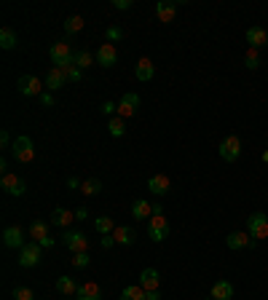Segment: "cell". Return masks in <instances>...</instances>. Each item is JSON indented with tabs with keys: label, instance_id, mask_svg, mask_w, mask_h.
I'll return each instance as SVG.
<instances>
[{
	"label": "cell",
	"instance_id": "obj_1",
	"mask_svg": "<svg viewBox=\"0 0 268 300\" xmlns=\"http://www.w3.org/2000/svg\"><path fill=\"white\" fill-rule=\"evenodd\" d=\"M11 153H14V158L22 161V164H30L35 158V148H32V139L30 137H16L14 145H11Z\"/></svg>",
	"mask_w": 268,
	"mask_h": 300
},
{
	"label": "cell",
	"instance_id": "obj_2",
	"mask_svg": "<svg viewBox=\"0 0 268 300\" xmlns=\"http://www.w3.org/2000/svg\"><path fill=\"white\" fill-rule=\"evenodd\" d=\"M40 244L38 242H30V244H25L19 249V266L22 268H35L40 263Z\"/></svg>",
	"mask_w": 268,
	"mask_h": 300
},
{
	"label": "cell",
	"instance_id": "obj_3",
	"mask_svg": "<svg viewBox=\"0 0 268 300\" xmlns=\"http://www.w3.org/2000/svg\"><path fill=\"white\" fill-rule=\"evenodd\" d=\"M148 236H150V242H164L169 236V223L164 214H153L148 220Z\"/></svg>",
	"mask_w": 268,
	"mask_h": 300
},
{
	"label": "cell",
	"instance_id": "obj_4",
	"mask_svg": "<svg viewBox=\"0 0 268 300\" xmlns=\"http://www.w3.org/2000/svg\"><path fill=\"white\" fill-rule=\"evenodd\" d=\"M49 56H51V62L54 67H65V65H73V51H70V43L59 41V43H54L51 49H49Z\"/></svg>",
	"mask_w": 268,
	"mask_h": 300
},
{
	"label": "cell",
	"instance_id": "obj_5",
	"mask_svg": "<svg viewBox=\"0 0 268 300\" xmlns=\"http://www.w3.org/2000/svg\"><path fill=\"white\" fill-rule=\"evenodd\" d=\"M220 158H223V161H236L239 158V155H241V139L236 137V134H231V137H225L223 142H220Z\"/></svg>",
	"mask_w": 268,
	"mask_h": 300
},
{
	"label": "cell",
	"instance_id": "obj_6",
	"mask_svg": "<svg viewBox=\"0 0 268 300\" xmlns=\"http://www.w3.org/2000/svg\"><path fill=\"white\" fill-rule=\"evenodd\" d=\"M247 233L252 236V238H265L268 236V217L263 212H255V214H250V220H247Z\"/></svg>",
	"mask_w": 268,
	"mask_h": 300
},
{
	"label": "cell",
	"instance_id": "obj_7",
	"mask_svg": "<svg viewBox=\"0 0 268 300\" xmlns=\"http://www.w3.org/2000/svg\"><path fill=\"white\" fill-rule=\"evenodd\" d=\"M62 242H65V247L73 252V255H78V252H86V247H89V238L80 233V231H65L62 233Z\"/></svg>",
	"mask_w": 268,
	"mask_h": 300
},
{
	"label": "cell",
	"instance_id": "obj_8",
	"mask_svg": "<svg viewBox=\"0 0 268 300\" xmlns=\"http://www.w3.org/2000/svg\"><path fill=\"white\" fill-rule=\"evenodd\" d=\"M16 89L25 94V97H40V94H43V83L35 75H22L16 81Z\"/></svg>",
	"mask_w": 268,
	"mask_h": 300
},
{
	"label": "cell",
	"instance_id": "obj_9",
	"mask_svg": "<svg viewBox=\"0 0 268 300\" xmlns=\"http://www.w3.org/2000/svg\"><path fill=\"white\" fill-rule=\"evenodd\" d=\"M0 185H3V190L6 193H11V196H25V190H27V185H25V179L22 177H16V174H11V172H6L3 174V179H0Z\"/></svg>",
	"mask_w": 268,
	"mask_h": 300
},
{
	"label": "cell",
	"instance_id": "obj_10",
	"mask_svg": "<svg viewBox=\"0 0 268 300\" xmlns=\"http://www.w3.org/2000/svg\"><path fill=\"white\" fill-rule=\"evenodd\" d=\"M225 244H228L231 249H255V247H258V238H252L250 233L236 231V233H231V236L225 238Z\"/></svg>",
	"mask_w": 268,
	"mask_h": 300
},
{
	"label": "cell",
	"instance_id": "obj_11",
	"mask_svg": "<svg viewBox=\"0 0 268 300\" xmlns=\"http://www.w3.org/2000/svg\"><path fill=\"white\" fill-rule=\"evenodd\" d=\"M3 244L8 247V249H22L25 247V233H22V228L19 225H8L6 231H3Z\"/></svg>",
	"mask_w": 268,
	"mask_h": 300
},
{
	"label": "cell",
	"instance_id": "obj_12",
	"mask_svg": "<svg viewBox=\"0 0 268 300\" xmlns=\"http://www.w3.org/2000/svg\"><path fill=\"white\" fill-rule=\"evenodd\" d=\"M137 107H139V94L129 91V94H123L121 102H118V115L121 118H129V115L137 113Z\"/></svg>",
	"mask_w": 268,
	"mask_h": 300
},
{
	"label": "cell",
	"instance_id": "obj_13",
	"mask_svg": "<svg viewBox=\"0 0 268 300\" xmlns=\"http://www.w3.org/2000/svg\"><path fill=\"white\" fill-rule=\"evenodd\" d=\"M169 188H172V183H169L167 174H153V177L148 179V190H150L153 196H167Z\"/></svg>",
	"mask_w": 268,
	"mask_h": 300
},
{
	"label": "cell",
	"instance_id": "obj_14",
	"mask_svg": "<svg viewBox=\"0 0 268 300\" xmlns=\"http://www.w3.org/2000/svg\"><path fill=\"white\" fill-rule=\"evenodd\" d=\"M65 83H67V75L62 73L59 67H51L49 75H46V81H43V86H46V91H59Z\"/></svg>",
	"mask_w": 268,
	"mask_h": 300
},
{
	"label": "cell",
	"instance_id": "obj_15",
	"mask_svg": "<svg viewBox=\"0 0 268 300\" xmlns=\"http://www.w3.org/2000/svg\"><path fill=\"white\" fill-rule=\"evenodd\" d=\"M97 62L102 67H113L115 62H118V51H115V46L113 43H102L99 46V51H97Z\"/></svg>",
	"mask_w": 268,
	"mask_h": 300
},
{
	"label": "cell",
	"instance_id": "obj_16",
	"mask_svg": "<svg viewBox=\"0 0 268 300\" xmlns=\"http://www.w3.org/2000/svg\"><path fill=\"white\" fill-rule=\"evenodd\" d=\"M75 300H102L99 284H97V282H84V284H78V295H75Z\"/></svg>",
	"mask_w": 268,
	"mask_h": 300
},
{
	"label": "cell",
	"instance_id": "obj_17",
	"mask_svg": "<svg viewBox=\"0 0 268 300\" xmlns=\"http://www.w3.org/2000/svg\"><path fill=\"white\" fill-rule=\"evenodd\" d=\"M174 14H177V3H172V0H161V3L156 6V16L158 22H174Z\"/></svg>",
	"mask_w": 268,
	"mask_h": 300
},
{
	"label": "cell",
	"instance_id": "obj_18",
	"mask_svg": "<svg viewBox=\"0 0 268 300\" xmlns=\"http://www.w3.org/2000/svg\"><path fill=\"white\" fill-rule=\"evenodd\" d=\"M113 238H115V244H123V247H129V244H134L137 233H134V228H129V225H115Z\"/></svg>",
	"mask_w": 268,
	"mask_h": 300
},
{
	"label": "cell",
	"instance_id": "obj_19",
	"mask_svg": "<svg viewBox=\"0 0 268 300\" xmlns=\"http://www.w3.org/2000/svg\"><path fill=\"white\" fill-rule=\"evenodd\" d=\"M132 217L134 220H150V217H153V204H148L145 198H137L134 204H132Z\"/></svg>",
	"mask_w": 268,
	"mask_h": 300
},
{
	"label": "cell",
	"instance_id": "obj_20",
	"mask_svg": "<svg viewBox=\"0 0 268 300\" xmlns=\"http://www.w3.org/2000/svg\"><path fill=\"white\" fill-rule=\"evenodd\" d=\"M234 297V284L231 282H215L212 284V300H231Z\"/></svg>",
	"mask_w": 268,
	"mask_h": 300
},
{
	"label": "cell",
	"instance_id": "obj_21",
	"mask_svg": "<svg viewBox=\"0 0 268 300\" xmlns=\"http://www.w3.org/2000/svg\"><path fill=\"white\" fill-rule=\"evenodd\" d=\"M247 41H250V49H260V46L268 43V32L263 27H250L247 30Z\"/></svg>",
	"mask_w": 268,
	"mask_h": 300
},
{
	"label": "cell",
	"instance_id": "obj_22",
	"mask_svg": "<svg viewBox=\"0 0 268 300\" xmlns=\"http://www.w3.org/2000/svg\"><path fill=\"white\" fill-rule=\"evenodd\" d=\"M139 284H142L145 290H158V284H161L158 271L156 268H145L142 273H139Z\"/></svg>",
	"mask_w": 268,
	"mask_h": 300
},
{
	"label": "cell",
	"instance_id": "obj_23",
	"mask_svg": "<svg viewBox=\"0 0 268 300\" xmlns=\"http://www.w3.org/2000/svg\"><path fill=\"white\" fill-rule=\"evenodd\" d=\"M56 290L65 297H73V295H78V282L70 279V276H59V279H56Z\"/></svg>",
	"mask_w": 268,
	"mask_h": 300
},
{
	"label": "cell",
	"instance_id": "obj_24",
	"mask_svg": "<svg viewBox=\"0 0 268 300\" xmlns=\"http://www.w3.org/2000/svg\"><path fill=\"white\" fill-rule=\"evenodd\" d=\"M153 73H156V67H153V62L150 59H139L137 62V70H134V75H137V81H150L153 78Z\"/></svg>",
	"mask_w": 268,
	"mask_h": 300
},
{
	"label": "cell",
	"instance_id": "obj_25",
	"mask_svg": "<svg viewBox=\"0 0 268 300\" xmlns=\"http://www.w3.org/2000/svg\"><path fill=\"white\" fill-rule=\"evenodd\" d=\"M75 220V212H67V209H54V214H51V225H56V228H67L70 223Z\"/></svg>",
	"mask_w": 268,
	"mask_h": 300
},
{
	"label": "cell",
	"instance_id": "obj_26",
	"mask_svg": "<svg viewBox=\"0 0 268 300\" xmlns=\"http://www.w3.org/2000/svg\"><path fill=\"white\" fill-rule=\"evenodd\" d=\"M80 193H84V196H97V193H102V179H97V177L84 179V183H80Z\"/></svg>",
	"mask_w": 268,
	"mask_h": 300
},
{
	"label": "cell",
	"instance_id": "obj_27",
	"mask_svg": "<svg viewBox=\"0 0 268 300\" xmlns=\"http://www.w3.org/2000/svg\"><path fill=\"white\" fill-rule=\"evenodd\" d=\"M121 300H145V287H142V284H129V287H123Z\"/></svg>",
	"mask_w": 268,
	"mask_h": 300
},
{
	"label": "cell",
	"instance_id": "obj_28",
	"mask_svg": "<svg viewBox=\"0 0 268 300\" xmlns=\"http://www.w3.org/2000/svg\"><path fill=\"white\" fill-rule=\"evenodd\" d=\"M16 43H19V41H16V32L11 30V27H3V30H0V49L11 51Z\"/></svg>",
	"mask_w": 268,
	"mask_h": 300
},
{
	"label": "cell",
	"instance_id": "obj_29",
	"mask_svg": "<svg viewBox=\"0 0 268 300\" xmlns=\"http://www.w3.org/2000/svg\"><path fill=\"white\" fill-rule=\"evenodd\" d=\"M94 228H97V233H102V236H110V233L115 231V223L108 217V214H102V217H97V220H94Z\"/></svg>",
	"mask_w": 268,
	"mask_h": 300
},
{
	"label": "cell",
	"instance_id": "obj_30",
	"mask_svg": "<svg viewBox=\"0 0 268 300\" xmlns=\"http://www.w3.org/2000/svg\"><path fill=\"white\" fill-rule=\"evenodd\" d=\"M30 236H32V242H40V238L49 236V225H46L43 220H35L30 225Z\"/></svg>",
	"mask_w": 268,
	"mask_h": 300
},
{
	"label": "cell",
	"instance_id": "obj_31",
	"mask_svg": "<svg viewBox=\"0 0 268 300\" xmlns=\"http://www.w3.org/2000/svg\"><path fill=\"white\" fill-rule=\"evenodd\" d=\"M59 70L67 75V81H70V83H78L80 78H84V70H80L75 62H73V65H65V67H59Z\"/></svg>",
	"mask_w": 268,
	"mask_h": 300
},
{
	"label": "cell",
	"instance_id": "obj_32",
	"mask_svg": "<svg viewBox=\"0 0 268 300\" xmlns=\"http://www.w3.org/2000/svg\"><path fill=\"white\" fill-rule=\"evenodd\" d=\"M108 131H110V137H123V131H126V124H123V118H121V115L110 118V124H108Z\"/></svg>",
	"mask_w": 268,
	"mask_h": 300
},
{
	"label": "cell",
	"instance_id": "obj_33",
	"mask_svg": "<svg viewBox=\"0 0 268 300\" xmlns=\"http://www.w3.org/2000/svg\"><path fill=\"white\" fill-rule=\"evenodd\" d=\"M80 30H84V19H80V16H67L65 19V32L67 35H75Z\"/></svg>",
	"mask_w": 268,
	"mask_h": 300
},
{
	"label": "cell",
	"instance_id": "obj_34",
	"mask_svg": "<svg viewBox=\"0 0 268 300\" xmlns=\"http://www.w3.org/2000/svg\"><path fill=\"white\" fill-rule=\"evenodd\" d=\"M73 62H75V65L80 67V70H86V67H91V62H94V56H91V54H89L86 49H80V51H78V54L73 56Z\"/></svg>",
	"mask_w": 268,
	"mask_h": 300
},
{
	"label": "cell",
	"instance_id": "obj_35",
	"mask_svg": "<svg viewBox=\"0 0 268 300\" xmlns=\"http://www.w3.org/2000/svg\"><path fill=\"white\" fill-rule=\"evenodd\" d=\"M244 65H247L250 70H258L260 67V56H258V49H250L247 56H244Z\"/></svg>",
	"mask_w": 268,
	"mask_h": 300
},
{
	"label": "cell",
	"instance_id": "obj_36",
	"mask_svg": "<svg viewBox=\"0 0 268 300\" xmlns=\"http://www.w3.org/2000/svg\"><path fill=\"white\" fill-rule=\"evenodd\" d=\"M105 38H108V43H115V41H123V30L118 25H110L108 32H105Z\"/></svg>",
	"mask_w": 268,
	"mask_h": 300
},
{
	"label": "cell",
	"instance_id": "obj_37",
	"mask_svg": "<svg viewBox=\"0 0 268 300\" xmlns=\"http://www.w3.org/2000/svg\"><path fill=\"white\" fill-rule=\"evenodd\" d=\"M14 300H35V292L30 287H14Z\"/></svg>",
	"mask_w": 268,
	"mask_h": 300
},
{
	"label": "cell",
	"instance_id": "obj_38",
	"mask_svg": "<svg viewBox=\"0 0 268 300\" xmlns=\"http://www.w3.org/2000/svg\"><path fill=\"white\" fill-rule=\"evenodd\" d=\"M73 266L75 268H86L89 266V252H78V255H73Z\"/></svg>",
	"mask_w": 268,
	"mask_h": 300
},
{
	"label": "cell",
	"instance_id": "obj_39",
	"mask_svg": "<svg viewBox=\"0 0 268 300\" xmlns=\"http://www.w3.org/2000/svg\"><path fill=\"white\" fill-rule=\"evenodd\" d=\"M40 105H43V107H51V105H54V94H51V91H43V94H40Z\"/></svg>",
	"mask_w": 268,
	"mask_h": 300
},
{
	"label": "cell",
	"instance_id": "obj_40",
	"mask_svg": "<svg viewBox=\"0 0 268 300\" xmlns=\"http://www.w3.org/2000/svg\"><path fill=\"white\" fill-rule=\"evenodd\" d=\"M113 6L118 8V11H126V8H132V0H115Z\"/></svg>",
	"mask_w": 268,
	"mask_h": 300
},
{
	"label": "cell",
	"instance_id": "obj_41",
	"mask_svg": "<svg viewBox=\"0 0 268 300\" xmlns=\"http://www.w3.org/2000/svg\"><path fill=\"white\" fill-rule=\"evenodd\" d=\"M145 300H161V292L158 290H145Z\"/></svg>",
	"mask_w": 268,
	"mask_h": 300
},
{
	"label": "cell",
	"instance_id": "obj_42",
	"mask_svg": "<svg viewBox=\"0 0 268 300\" xmlns=\"http://www.w3.org/2000/svg\"><path fill=\"white\" fill-rule=\"evenodd\" d=\"M118 110V105H113V102H102V113H115Z\"/></svg>",
	"mask_w": 268,
	"mask_h": 300
},
{
	"label": "cell",
	"instance_id": "obj_43",
	"mask_svg": "<svg viewBox=\"0 0 268 300\" xmlns=\"http://www.w3.org/2000/svg\"><path fill=\"white\" fill-rule=\"evenodd\" d=\"M8 142H11V134H8V131L3 129V131H0V145H3V148H8Z\"/></svg>",
	"mask_w": 268,
	"mask_h": 300
},
{
	"label": "cell",
	"instance_id": "obj_44",
	"mask_svg": "<svg viewBox=\"0 0 268 300\" xmlns=\"http://www.w3.org/2000/svg\"><path fill=\"white\" fill-rule=\"evenodd\" d=\"M38 244H40L43 249H51V247H54V238H51V236H46V238H40Z\"/></svg>",
	"mask_w": 268,
	"mask_h": 300
},
{
	"label": "cell",
	"instance_id": "obj_45",
	"mask_svg": "<svg viewBox=\"0 0 268 300\" xmlns=\"http://www.w3.org/2000/svg\"><path fill=\"white\" fill-rule=\"evenodd\" d=\"M113 244H115L113 233H110V236H102V247H105V249H108V247H113Z\"/></svg>",
	"mask_w": 268,
	"mask_h": 300
},
{
	"label": "cell",
	"instance_id": "obj_46",
	"mask_svg": "<svg viewBox=\"0 0 268 300\" xmlns=\"http://www.w3.org/2000/svg\"><path fill=\"white\" fill-rule=\"evenodd\" d=\"M86 214H89V212H86L84 207H80V209L75 212V220H86Z\"/></svg>",
	"mask_w": 268,
	"mask_h": 300
},
{
	"label": "cell",
	"instance_id": "obj_47",
	"mask_svg": "<svg viewBox=\"0 0 268 300\" xmlns=\"http://www.w3.org/2000/svg\"><path fill=\"white\" fill-rule=\"evenodd\" d=\"M153 214H164V207H161V204H153Z\"/></svg>",
	"mask_w": 268,
	"mask_h": 300
},
{
	"label": "cell",
	"instance_id": "obj_48",
	"mask_svg": "<svg viewBox=\"0 0 268 300\" xmlns=\"http://www.w3.org/2000/svg\"><path fill=\"white\" fill-rule=\"evenodd\" d=\"M263 161H265V164H268V150H265V153H263Z\"/></svg>",
	"mask_w": 268,
	"mask_h": 300
}]
</instances>
